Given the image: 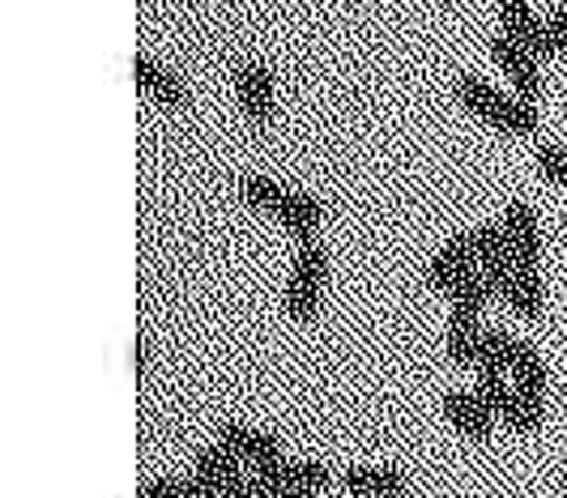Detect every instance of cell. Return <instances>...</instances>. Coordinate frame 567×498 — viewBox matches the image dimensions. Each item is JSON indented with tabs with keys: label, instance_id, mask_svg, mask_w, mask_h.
<instances>
[{
	"label": "cell",
	"instance_id": "3957f363",
	"mask_svg": "<svg viewBox=\"0 0 567 498\" xmlns=\"http://www.w3.org/2000/svg\"><path fill=\"white\" fill-rule=\"evenodd\" d=\"M230 82H235V98H239V107H244V115H248L252 124H269V120H274V111H278V94H274V73H269L265 64H256V60H239V64H235V73H230Z\"/></svg>",
	"mask_w": 567,
	"mask_h": 498
},
{
	"label": "cell",
	"instance_id": "9c48e42d",
	"mask_svg": "<svg viewBox=\"0 0 567 498\" xmlns=\"http://www.w3.org/2000/svg\"><path fill=\"white\" fill-rule=\"evenodd\" d=\"M133 82L163 107H188V82L179 73H171L167 64H158V60H150L142 52L133 55Z\"/></svg>",
	"mask_w": 567,
	"mask_h": 498
},
{
	"label": "cell",
	"instance_id": "7402d4cb",
	"mask_svg": "<svg viewBox=\"0 0 567 498\" xmlns=\"http://www.w3.org/2000/svg\"><path fill=\"white\" fill-rule=\"evenodd\" d=\"M534 163H538V170L550 179V184H564V188H567V149H564V145L542 141L538 149H534Z\"/></svg>",
	"mask_w": 567,
	"mask_h": 498
},
{
	"label": "cell",
	"instance_id": "7a4b0ae2",
	"mask_svg": "<svg viewBox=\"0 0 567 498\" xmlns=\"http://www.w3.org/2000/svg\"><path fill=\"white\" fill-rule=\"evenodd\" d=\"M324 277H329V251L320 239H299L295 248V269L286 281V311L299 324H312L320 315V294H324Z\"/></svg>",
	"mask_w": 567,
	"mask_h": 498
},
{
	"label": "cell",
	"instance_id": "44dd1931",
	"mask_svg": "<svg viewBox=\"0 0 567 498\" xmlns=\"http://www.w3.org/2000/svg\"><path fill=\"white\" fill-rule=\"evenodd\" d=\"M478 401H483L486 409L495 417H504L508 414V405H512V384H508V375H478Z\"/></svg>",
	"mask_w": 567,
	"mask_h": 498
},
{
	"label": "cell",
	"instance_id": "5bb4252c",
	"mask_svg": "<svg viewBox=\"0 0 567 498\" xmlns=\"http://www.w3.org/2000/svg\"><path fill=\"white\" fill-rule=\"evenodd\" d=\"M520 336H512L504 329H483L478 350H474V366L478 375H512V354H516Z\"/></svg>",
	"mask_w": 567,
	"mask_h": 498
},
{
	"label": "cell",
	"instance_id": "30bf717a",
	"mask_svg": "<svg viewBox=\"0 0 567 498\" xmlns=\"http://www.w3.org/2000/svg\"><path fill=\"white\" fill-rule=\"evenodd\" d=\"M499 34L516 39L525 52L546 55L550 52V39H546V22L525 4V0H499Z\"/></svg>",
	"mask_w": 567,
	"mask_h": 498
},
{
	"label": "cell",
	"instance_id": "52a82bcc",
	"mask_svg": "<svg viewBox=\"0 0 567 498\" xmlns=\"http://www.w3.org/2000/svg\"><path fill=\"white\" fill-rule=\"evenodd\" d=\"M474 269H478V256H474V235L465 230V235L449 239L444 248L431 256V264H426V286H435V290L453 294L456 281H461V277H470Z\"/></svg>",
	"mask_w": 567,
	"mask_h": 498
},
{
	"label": "cell",
	"instance_id": "277c9868",
	"mask_svg": "<svg viewBox=\"0 0 567 498\" xmlns=\"http://www.w3.org/2000/svg\"><path fill=\"white\" fill-rule=\"evenodd\" d=\"M218 443L227 447L230 456H239V465L248 473H260V469H274V465H282V443L274 439V435H265V430H252V426H244V422H227L223 430H218Z\"/></svg>",
	"mask_w": 567,
	"mask_h": 498
},
{
	"label": "cell",
	"instance_id": "6da1fadb",
	"mask_svg": "<svg viewBox=\"0 0 567 498\" xmlns=\"http://www.w3.org/2000/svg\"><path fill=\"white\" fill-rule=\"evenodd\" d=\"M453 94L478 120H486L491 128H499V133H516V137H534L538 133V107L520 103L516 94H499L495 85H486L474 73H461L453 82Z\"/></svg>",
	"mask_w": 567,
	"mask_h": 498
},
{
	"label": "cell",
	"instance_id": "8fae6325",
	"mask_svg": "<svg viewBox=\"0 0 567 498\" xmlns=\"http://www.w3.org/2000/svg\"><path fill=\"white\" fill-rule=\"evenodd\" d=\"M440 409H444V417L453 422L456 435H465V439H486L491 426L499 422V417L478 401V392H449V396L440 401Z\"/></svg>",
	"mask_w": 567,
	"mask_h": 498
},
{
	"label": "cell",
	"instance_id": "4fadbf2b",
	"mask_svg": "<svg viewBox=\"0 0 567 498\" xmlns=\"http://www.w3.org/2000/svg\"><path fill=\"white\" fill-rule=\"evenodd\" d=\"M512 387H516L520 396L546 401L550 371H546V362H542V354L529 345V341H520V345H516V354H512Z\"/></svg>",
	"mask_w": 567,
	"mask_h": 498
},
{
	"label": "cell",
	"instance_id": "d4e9b609",
	"mask_svg": "<svg viewBox=\"0 0 567 498\" xmlns=\"http://www.w3.org/2000/svg\"><path fill=\"white\" fill-rule=\"evenodd\" d=\"M346 4H359V0H346Z\"/></svg>",
	"mask_w": 567,
	"mask_h": 498
},
{
	"label": "cell",
	"instance_id": "cb8c5ba5",
	"mask_svg": "<svg viewBox=\"0 0 567 498\" xmlns=\"http://www.w3.org/2000/svg\"><path fill=\"white\" fill-rule=\"evenodd\" d=\"M546 39H550V52H567V4L564 9H550V18H546Z\"/></svg>",
	"mask_w": 567,
	"mask_h": 498
},
{
	"label": "cell",
	"instance_id": "7c38bea8",
	"mask_svg": "<svg viewBox=\"0 0 567 498\" xmlns=\"http://www.w3.org/2000/svg\"><path fill=\"white\" fill-rule=\"evenodd\" d=\"M478 336H483V311L453 307V315H449V336H444V350H449V359L461 362V366H474Z\"/></svg>",
	"mask_w": 567,
	"mask_h": 498
},
{
	"label": "cell",
	"instance_id": "5b68a950",
	"mask_svg": "<svg viewBox=\"0 0 567 498\" xmlns=\"http://www.w3.org/2000/svg\"><path fill=\"white\" fill-rule=\"evenodd\" d=\"M504 230H508L512 269H538L542 235H538V214H534L529 200H512L508 209H504Z\"/></svg>",
	"mask_w": 567,
	"mask_h": 498
},
{
	"label": "cell",
	"instance_id": "ba28073f",
	"mask_svg": "<svg viewBox=\"0 0 567 498\" xmlns=\"http://www.w3.org/2000/svg\"><path fill=\"white\" fill-rule=\"evenodd\" d=\"M338 481L341 490L354 498H401L410 486V477L393 465H350Z\"/></svg>",
	"mask_w": 567,
	"mask_h": 498
},
{
	"label": "cell",
	"instance_id": "ffe728a7",
	"mask_svg": "<svg viewBox=\"0 0 567 498\" xmlns=\"http://www.w3.org/2000/svg\"><path fill=\"white\" fill-rule=\"evenodd\" d=\"M495 294H499V286H495V281H491V277H486L483 269H474L470 277H461V281H456L449 299H453V307H470V311H483V307L491 303Z\"/></svg>",
	"mask_w": 567,
	"mask_h": 498
},
{
	"label": "cell",
	"instance_id": "ac0fdd59",
	"mask_svg": "<svg viewBox=\"0 0 567 498\" xmlns=\"http://www.w3.org/2000/svg\"><path fill=\"white\" fill-rule=\"evenodd\" d=\"M239 193H244L248 205H256V209H265V214H274V218H278V209L286 205L290 188H282V184H278V179H269V175H244V179H239Z\"/></svg>",
	"mask_w": 567,
	"mask_h": 498
},
{
	"label": "cell",
	"instance_id": "603a6c76",
	"mask_svg": "<svg viewBox=\"0 0 567 498\" xmlns=\"http://www.w3.org/2000/svg\"><path fill=\"white\" fill-rule=\"evenodd\" d=\"M184 495V477H150L142 490H137V498H179Z\"/></svg>",
	"mask_w": 567,
	"mask_h": 498
},
{
	"label": "cell",
	"instance_id": "2e32d148",
	"mask_svg": "<svg viewBox=\"0 0 567 498\" xmlns=\"http://www.w3.org/2000/svg\"><path fill=\"white\" fill-rule=\"evenodd\" d=\"M197 477H205V481H214L218 490H227V486H235V481H244L248 477V469L239 465V456H230L223 443H209L205 452L197 456Z\"/></svg>",
	"mask_w": 567,
	"mask_h": 498
},
{
	"label": "cell",
	"instance_id": "e0dca14e",
	"mask_svg": "<svg viewBox=\"0 0 567 498\" xmlns=\"http://www.w3.org/2000/svg\"><path fill=\"white\" fill-rule=\"evenodd\" d=\"M508 307H516L520 315H538L542 311V273L538 269H512V277L504 281V294Z\"/></svg>",
	"mask_w": 567,
	"mask_h": 498
},
{
	"label": "cell",
	"instance_id": "d6986e66",
	"mask_svg": "<svg viewBox=\"0 0 567 498\" xmlns=\"http://www.w3.org/2000/svg\"><path fill=\"white\" fill-rule=\"evenodd\" d=\"M542 417H546V401H534V396H520L516 387H512V405L508 414L499 417L508 430H516V435H538L542 430Z\"/></svg>",
	"mask_w": 567,
	"mask_h": 498
},
{
	"label": "cell",
	"instance_id": "9a60e30c",
	"mask_svg": "<svg viewBox=\"0 0 567 498\" xmlns=\"http://www.w3.org/2000/svg\"><path fill=\"white\" fill-rule=\"evenodd\" d=\"M278 221H282L295 239H316V230L324 221V205L312 193H290L286 205L278 209Z\"/></svg>",
	"mask_w": 567,
	"mask_h": 498
},
{
	"label": "cell",
	"instance_id": "8992f818",
	"mask_svg": "<svg viewBox=\"0 0 567 498\" xmlns=\"http://www.w3.org/2000/svg\"><path fill=\"white\" fill-rule=\"evenodd\" d=\"M491 55L499 60V69L512 77V85H516V98L520 103H538V94H542V77H538V55L534 52H525L516 39H508V34H495L491 39Z\"/></svg>",
	"mask_w": 567,
	"mask_h": 498
}]
</instances>
